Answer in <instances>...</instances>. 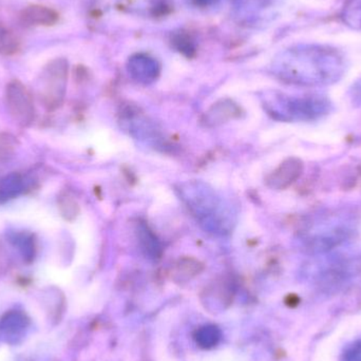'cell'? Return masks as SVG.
<instances>
[{"label":"cell","mask_w":361,"mask_h":361,"mask_svg":"<svg viewBox=\"0 0 361 361\" xmlns=\"http://www.w3.org/2000/svg\"><path fill=\"white\" fill-rule=\"evenodd\" d=\"M345 72V61L331 47L307 46L290 51L280 61L277 73L290 84L303 87L330 86Z\"/></svg>","instance_id":"obj_1"},{"label":"cell","mask_w":361,"mask_h":361,"mask_svg":"<svg viewBox=\"0 0 361 361\" xmlns=\"http://www.w3.org/2000/svg\"><path fill=\"white\" fill-rule=\"evenodd\" d=\"M360 219V210L352 206L316 210L299 231L302 250L317 256L347 245L357 235Z\"/></svg>","instance_id":"obj_2"},{"label":"cell","mask_w":361,"mask_h":361,"mask_svg":"<svg viewBox=\"0 0 361 361\" xmlns=\"http://www.w3.org/2000/svg\"><path fill=\"white\" fill-rule=\"evenodd\" d=\"M267 110L271 118L281 122H315L333 111L329 97L322 94L288 97L275 94L267 102Z\"/></svg>","instance_id":"obj_3"},{"label":"cell","mask_w":361,"mask_h":361,"mask_svg":"<svg viewBox=\"0 0 361 361\" xmlns=\"http://www.w3.org/2000/svg\"><path fill=\"white\" fill-rule=\"evenodd\" d=\"M180 191L187 207L205 228L212 231L231 228V220H228L224 204L212 188L201 183H189Z\"/></svg>","instance_id":"obj_4"},{"label":"cell","mask_w":361,"mask_h":361,"mask_svg":"<svg viewBox=\"0 0 361 361\" xmlns=\"http://www.w3.org/2000/svg\"><path fill=\"white\" fill-rule=\"evenodd\" d=\"M68 78V63L65 59H56L44 70V87L40 91V101L49 112L63 106Z\"/></svg>","instance_id":"obj_5"},{"label":"cell","mask_w":361,"mask_h":361,"mask_svg":"<svg viewBox=\"0 0 361 361\" xmlns=\"http://www.w3.org/2000/svg\"><path fill=\"white\" fill-rule=\"evenodd\" d=\"M6 104L11 118L23 127L33 124L36 118L33 99L18 80L8 82L6 89Z\"/></svg>","instance_id":"obj_6"},{"label":"cell","mask_w":361,"mask_h":361,"mask_svg":"<svg viewBox=\"0 0 361 361\" xmlns=\"http://www.w3.org/2000/svg\"><path fill=\"white\" fill-rule=\"evenodd\" d=\"M303 162L300 159L290 157L284 160L275 171L265 178V184L274 190H284L292 186L302 175Z\"/></svg>","instance_id":"obj_7"},{"label":"cell","mask_w":361,"mask_h":361,"mask_svg":"<svg viewBox=\"0 0 361 361\" xmlns=\"http://www.w3.org/2000/svg\"><path fill=\"white\" fill-rule=\"evenodd\" d=\"M241 108L231 99H222L214 104L204 114L202 122L207 127H216L233 118H240Z\"/></svg>","instance_id":"obj_8"},{"label":"cell","mask_w":361,"mask_h":361,"mask_svg":"<svg viewBox=\"0 0 361 361\" xmlns=\"http://www.w3.org/2000/svg\"><path fill=\"white\" fill-rule=\"evenodd\" d=\"M129 72L137 82L148 84L158 76L159 66L154 59L137 55L129 61Z\"/></svg>","instance_id":"obj_9"},{"label":"cell","mask_w":361,"mask_h":361,"mask_svg":"<svg viewBox=\"0 0 361 361\" xmlns=\"http://www.w3.org/2000/svg\"><path fill=\"white\" fill-rule=\"evenodd\" d=\"M23 23L30 25H52L59 20V14L44 6H30L21 13Z\"/></svg>","instance_id":"obj_10"},{"label":"cell","mask_w":361,"mask_h":361,"mask_svg":"<svg viewBox=\"0 0 361 361\" xmlns=\"http://www.w3.org/2000/svg\"><path fill=\"white\" fill-rule=\"evenodd\" d=\"M137 237L141 243L142 250L145 252L148 258H161L163 252L162 246L149 227L146 226L145 224H140L139 228H137Z\"/></svg>","instance_id":"obj_11"},{"label":"cell","mask_w":361,"mask_h":361,"mask_svg":"<svg viewBox=\"0 0 361 361\" xmlns=\"http://www.w3.org/2000/svg\"><path fill=\"white\" fill-rule=\"evenodd\" d=\"M203 269V263L200 262L197 259L192 257H182L173 265V277L184 281L199 275Z\"/></svg>","instance_id":"obj_12"},{"label":"cell","mask_w":361,"mask_h":361,"mask_svg":"<svg viewBox=\"0 0 361 361\" xmlns=\"http://www.w3.org/2000/svg\"><path fill=\"white\" fill-rule=\"evenodd\" d=\"M59 209L61 216L69 222L75 220L80 212L78 202L69 195H63L59 197Z\"/></svg>","instance_id":"obj_13"},{"label":"cell","mask_w":361,"mask_h":361,"mask_svg":"<svg viewBox=\"0 0 361 361\" xmlns=\"http://www.w3.org/2000/svg\"><path fill=\"white\" fill-rule=\"evenodd\" d=\"M220 338V331L216 326H203L197 331V335H195V339H197L200 347L205 348V349L214 347Z\"/></svg>","instance_id":"obj_14"},{"label":"cell","mask_w":361,"mask_h":361,"mask_svg":"<svg viewBox=\"0 0 361 361\" xmlns=\"http://www.w3.org/2000/svg\"><path fill=\"white\" fill-rule=\"evenodd\" d=\"M18 145V141L14 135L8 133H0V161L12 159Z\"/></svg>","instance_id":"obj_15"},{"label":"cell","mask_w":361,"mask_h":361,"mask_svg":"<svg viewBox=\"0 0 361 361\" xmlns=\"http://www.w3.org/2000/svg\"><path fill=\"white\" fill-rule=\"evenodd\" d=\"M173 44H175L176 48H177L183 55H185V56H195V47L190 36L186 35V34L184 33L178 34V35H176L175 38H173Z\"/></svg>","instance_id":"obj_16"},{"label":"cell","mask_w":361,"mask_h":361,"mask_svg":"<svg viewBox=\"0 0 361 361\" xmlns=\"http://www.w3.org/2000/svg\"><path fill=\"white\" fill-rule=\"evenodd\" d=\"M347 18L352 25H361V0H354L347 8Z\"/></svg>","instance_id":"obj_17"},{"label":"cell","mask_w":361,"mask_h":361,"mask_svg":"<svg viewBox=\"0 0 361 361\" xmlns=\"http://www.w3.org/2000/svg\"><path fill=\"white\" fill-rule=\"evenodd\" d=\"M349 97L354 107L361 108V78L350 89Z\"/></svg>","instance_id":"obj_18"},{"label":"cell","mask_w":361,"mask_h":361,"mask_svg":"<svg viewBox=\"0 0 361 361\" xmlns=\"http://www.w3.org/2000/svg\"><path fill=\"white\" fill-rule=\"evenodd\" d=\"M345 361H361V343H356L347 352Z\"/></svg>","instance_id":"obj_19"},{"label":"cell","mask_w":361,"mask_h":361,"mask_svg":"<svg viewBox=\"0 0 361 361\" xmlns=\"http://www.w3.org/2000/svg\"><path fill=\"white\" fill-rule=\"evenodd\" d=\"M75 78L78 82H82V80H86L87 70L85 69L84 67H82V66H80V67L76 69Z\"/></svg>","instance_id":"obj_20"},{"label":"cell","mask_w":361,"mask_h":361,"mask_svg":"<svg viewBox=\"0 0 361 361\" xmlns=\"http://www.w3.org/2000/svg\"><path fill=\"white\" fill-rule=\"evenodd\" d=\"M8 261V252L6 247L0 243V267H4Z\"/></svg>","instance_id":"obj_21"},{"label":"cell","mask_w":361,"mask_h":361,"mask_svg":"<svg viewBox=\"0 0 361 361\" xmlns=\"http://www.w3.org/2000/svg\"><path fill=\"white\" fill-rule=\"evenodd\" d=\"M212 1L214 0H195V4H199V6H208Z\"/></svg>","instance_id":"obj_22"}]
</instances>
